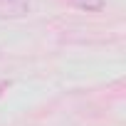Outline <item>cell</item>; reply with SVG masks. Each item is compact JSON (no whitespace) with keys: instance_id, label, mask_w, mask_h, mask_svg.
<instances>
[{"instance_id":"obj_1","label":"cell","mask_w":126,"mask_h":126,"mask_svg":"<svg viewBox=\"0 0 126 126\" xmlns=\"http://www.w3.org/2000/svg\"><path fill=\"white\" fill-rule=\"evenodd\" d=\"M30 13L27 0H0V20H17Z\"/></svg>"},{"instance_id":"obj_2","label":"cell","mask_w":126,"mask_h":126,"mask_svg":"<svg viewBox=\"0 0 126 126\" xmlns=\"http://www.w3.org/2000/svg\"><path fill=\"white\" fill-rule=\"evenodd\" d=\"M74 8L79 10H87V13H99L104 5H106V0H72Z\"/></svg>"},{"instance_id":"obj_3","label":"cell","mask_w":126,"mask_h":126,"mask_svg":"<svg viewBox=\"0 0 126 126\" xmlns=\"http://www.w3.org/2000/svg\"><path fill=\"white\" fill-rule=\"evenodd\" d=\"M8 89H10V82H8V79H0V96H3Z\"/></svg>"}]
</instances>
